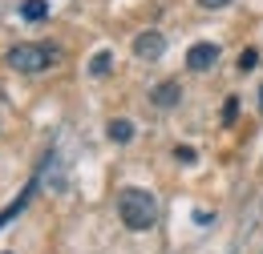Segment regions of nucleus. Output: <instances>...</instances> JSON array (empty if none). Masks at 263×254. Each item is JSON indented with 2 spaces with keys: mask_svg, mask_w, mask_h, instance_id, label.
<instances>
[{
  "mask_svg": "<svg viewBox=\"0 0 263 254\" xmlns=\"http://www.w3.org/2000/svg\"><path fill=\"white\" fill-rule=\"evenodd\" d=\"M162 53H166V36L158 29H146V32L134 36V57L138 61H158Z\"/></svg>",
  "mask_w": 263,
  "mask_h": 254,
  "instance_id": "7ed1b4c3",
  "label": "nucleus"
},
{
  "mask_svg": "<svg viewBox=\"0 0 263 254\" xmlns=\"http://www.w3.org/2000/svg\"><path fill=\"white\" fill-rule=\"evenodd\" d=\"M255 65H259V49H243L239 53V73H251Z\"/></svg>",
  "mask_w": 263,
  "mask_h": 254,
  "instance_id": "1a4fd4ad",
  "label": "nucleus"
},
{
  "mask_svg": "<svg viewBox=\"0 0 263 254\" xmlns=\"http://www.w3.org/2000/svg\"><path fill=\"white\" fill-rule=\"evenodd\" d=\"M109 69H114V53H109V49L93 53V61H89V73H93V77H105Z\"/></svg>",
  "mask_w": 263,
  "mask_h": 254,
  "instance_id": "6e6552de",
  "label": "nucleus"
},
{
  "mask_svg": "<svg viewBox=\"0 0 263 254\" xmlns=\"http://www.w3.org/2000/svg\"><path fill=\"white\" fill-rule=\"evenodd\" d=\"M259 109H263V89H259Z\"/></svg>",
  "mask_w": 263,
  "mask_h": 254,
  "instance_id": "ddd939ff",
  "label": "nucleus"
},
{
  "mask_svg": "<svg viewBox=\"0 0 263 254\" xmlns=\"http://www.w3.org/2000/svg\"><path fill=\"white\" fill-rule=\"evenodd\" d=\"M235 113H239V101H235V97H227V105H223V125H231V121H235Z\"/></svg>",
  "mask_w": 263,
  "mask_h": 254,
  "instance_id": "9b49d317",
  "label": "nucleus"
},
{
  "mask_svg": "<svg viewBox=\"0 0 263 254\" xmlns=\"http://www.w3.org/2000/svg\"><path fill=\"white\" fill-rule=\"evenodd\" d=\"M21 16H25L29 25L45 20V16H49V0H21Z\"/></svg>",
  "mask_w": 263,
  "mask_h": 254,
  "instance_id": "423d86ee",
  "label": "nucleus"
},
{
  "mask_svg": "<svg viewBox=\"0 0 263 254\" xmlns=\"http://www.w3.org/2000/svg\"><path fill=\"white\" fill-rule=\"evenodd\" d=\"M178 97H182V85H178V81H162V85H154V89H150L154 109H174V105H178Z\"/></svg>",
  "mask_w": 263,
  "mask_h": 254,
  "instance_id": "39448f33",
  "label": "nucleus"
},
{
  "mask_svg": "<svg viewBox=\"0 0 263 254\" xmlns=\"http://www.w3.org/2000/svg\"><path fill=\"white\" fill-rule=\"evenodd\" d=\"M186 65H191L195 73H206V69H215V65H219V45H211V40H198V45H191V53H186Z\"/></svg>",
  "mask_w": 263,
  "mask_h": 254,
  "instance_id": "20e7f679",
  "label": "nucleus"
},
{
  "mask_svg": "<svg viewBox=\"0 0 263 254\" xmlns=\"http://www.w3.org/2000/svg\"><path fill=\"white\" fill-rule=\"evenodd\" d=\"M134 137V121H126V117H118V121H109V141H118V145H126Z\"/></svg>",
  "mask_w": 263,
  "mask_h": 254,
  "instance_id": "0eeeda50",
  "label": "nucleus"
},
{
  "mask_svg": "<svg viewBox=\"0 0 263 254\" xmlns=\"http://www.w3.org/2000/svg\"><path fill=\"white\" fill-rule=\"evenodd\" d=\"M174 158L182 161V165H195V158H198V154L191 150V145H178V150H174Z\"/></svg>",
  "mask_w": 263,
  "mask_h": 254,
  "instance_id": "9d476101",
  "label": "nucleus"
},
{
  "mask_svg": "<svg viewBox=\"0 0 263 254\" xmlns=\"http://www.w3.org/2000/svg\"><path fill=\"white\" fill-rule=\"evenodd\" d=\"M61 61V49L57 45H12L4 65L16 69V73H45Z\"/></svg>",
  "mask_w": 263,
  "mask_h": 254,
  "instance_id": "f03ea898",
  "label": "nucleus"
},
{
  "mask_svg": "<svg viewBox=\"0 0 263 254\" xmlns=\"http://www.w3.org/2000/svg\"><path fill=\"white\" fill-rule=\"evenodd\" d=\"M118 214H122V226L126 230H150L154 218H158V202H154V194L142 190V186H126L122 198H118Z\"/></svg>",
  "mask_w": 263,
  "mask_h": 254,
  "instance_id": "f257e3e1",
  "label": "nucleus"
},
{
  "mask_svg": "<svg viewBox=\"0 0 263 254\" xmlns=\"http://www.w3.org/2000/svg\"><path fill=\"white\" fill-rule=\"evenodd\" d=\"M198 4H202V8H227L231 0H198Z\"/></svg>",
  "mask_w": 263,
  "mask_h": 254,
  "instance_id": "f8f14e48",
  "label": "nucleus"
}]
</instances>
